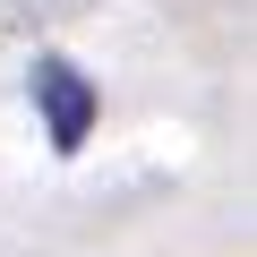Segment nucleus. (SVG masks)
I'll list each match as a JSON object with an SVG mask.
<instances>
[{"mask_svg": "<svg viewBox=\"0 0 257 257\" xmlns=\"http://www.w3.org/2000/svg\"><path fill=\"white\" fill-rule=\"evenodd\" d=\"M26 94H35V128H43V146L69 163L86 138H94V120H103V86L69 60V52H35V77H26Z\"/></svg>", "mask_w": 257, "mask_h": 257, "instance_id": "nucleus-1", "label": "nucleus"}]
</instances>
